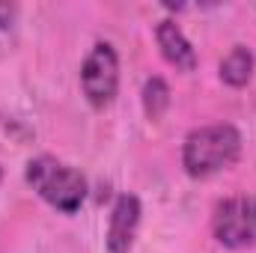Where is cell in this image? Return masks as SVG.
Instances as JSON below:
<instances>
[{"label":"cell","mask_w":256,"mask_h":253,"mask_svg":"<svg viewBox=\"0 0 256 253\" xmlns=\"http://www.w3.org/2000/svg\"><path fill=\"white\" fill-rule=\"evenodd\" d=\"M80 86H84V96L92 108H104L114 102L116 86H120V60L108 42H98L90 51V57L84 60Z\"/></svg>","instance_id":"cell-4"},{"label":"cell","mask_w":256,"mask_h":253,"mask_svg":"<svg viewBox=\"0 0 256 253\" xmlns=\"http://www.w3.org/2000/svg\"><path fill=\"white\" fill-rule=\"evenodd\" d=\"M155 39H158V48H161L167 63L182 68V72H194L196 54H194L191 42L185 39V33L176 27V21H161L158 30H155Z\"/></svg>","instance_id":"cell-6"},{"label":"cell","mask_w":256,"mask_h":253,"mask_svg":"<svg viewBox=\"0 0 256 253\" xmlns=\"http://www.w3.org/2000/svg\"><path fill=\"white\" fill-rule=\"evenodd\" d=\"M242 155V134L232 126H206L185 137L182 164L194 179H206L232 167Z\"/></svg>","instance_id":"cell-1"},{"label":"cell","mask_w":256,"mask_h":253,"mask_svg":"<svg viewBox=\"0 0 256 253\" xmlns=\"http://www.w3.org/2000/svg\"><path fill=\"white\" fill-rule=\"evenodd\" d=\"M214 238L226 248H256V200L230 196L214 208Z\"/></svg>","instance_id":"cell-3"},{"label":"cell","mask_w":256,"mask_h":253,"mask_svg":"<svg viewBox=\"0 0 256 253\" xmlns=\"http://www.w3.org/2000/svg\"><path fill=\"white\" fill-rule=\"evenodd\" d=\"M250 74H254V54H250L248 48L236 45V48L224 57V63H220V78H224V84H230V86H244V84L250 80Z\"/></svg>","instance_id":"cell-7"},{"label":"cell","mask_w":256,"mask_h":253,"mask_svg":"<svg viewBox=\"0 0 256 253\" xmlns=\"http://www.w3.org/2000/svg\"><path fill=\"white\" fill-rule=\"evenodd\" d=\"M27 182L45 202H51L63 214H74L86 200V179L74 167H68L51 155L33 158L27 164Z\"/></svg>","instance_id":"cell-2"},{"label":"cell","mask_w":256,"mask_h":253,"mask_svg":"<svg viewBox=\"0 0 256 253\" xmlns=\"http://www.w3.org/2000/svg\"><path fill=\"white\" fill-rule=\"evenodd\" d=\"M143 108L149 120H161L164 110L170 108V90L164 84V78H149L143 84Z\"/></svg>","instance_id":"cell-8"},{"label":"cell","mask_w":256,"mask_h":253,"mask_svg":"<svg viewBox=\"0 0 256 253\" xmlns=\"http://www.w3.org/2000/svg\"><path fill=\"white\" fill-rule=\"evenodd\" d=\"M140 224V202L134 194L116 196L110 208V224H108V250L110 253H128L134 244V232Z\"/></svg>","instance_id":"cell-5"},{"label":"cell","mask_w":256,"mask_h":253,"mask_svg":"<svg viewBox=\"0 0 256 253\" xmlns=\"http://www.w3.org/2000/svg\"><path fill=\"white\" fill-rule=\"evenodd\" d=\"M9 18H12V6L0 3V27H9Z\"/></svg>","instance_id":"cell-9"}]
</instances>
